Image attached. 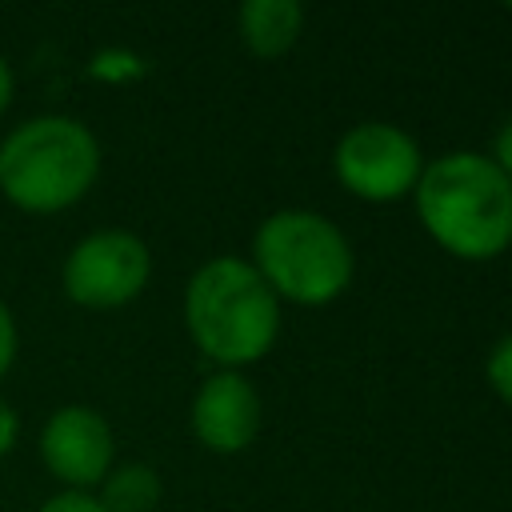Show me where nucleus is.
<instances>
[{
  "label": "nucleus",
  "instance_id": "nucleus-15",
  "mask_svg": "<svg viewBox=\"0 0 512 512\" xmlns=\"http://www.w3.org/2000/svg\"><path fill=\"white\" fill-rule=\"evenodd\" d=\"M16 432H20V420H16V408L8 400H0V456L16 444Z\"/></svg>",
  "mask_w": 512,
  "mask_h": 512
},
{
  "label": "nucleus",
  "instance_id": "nucleus-16",
  "mask_svg": "<svg viewBox=\"0 0 512 512\" xmlns=\"http://www.w3.org/2000/svg\"><path fill=\"white\" fill-rule=\"evenodd\" d=\"M12 92H16V76H12V64L0 56V112L12 104Z\"/></svg>",
  "mask_w": 512,
  "mask_h": 512
},
{
  "label": "nucleus",
  "instance_id": "nucleus-13",
  "mask_svg": "<svg viewBox=\"0 0 512 512\" xmlns=\"http://www.w3.org/2000/svg\"><path fill=\"white\" fill-rule=\"evenodd\" d=\"M36 512H104V508H100V500H96L92 492H72V488H64V492L48 496Z\"/></svg>",
  "mask_w": 512,
  "mask_h": 512
},
{
  "label": "nucleus",
  "instance_id": "nucleus-6",
  "mask_svg": "<svg viewBox=\"0 0 512 512\" xmlns=\"http://www.w3.org/2000/svg\"><path fill=\"white\" fill-rule=\"evenodd\" d=\"M148 272H152V256L136 232L100 228L72 244L60 280L68 300L84 308H120L144 292Z\"/></svg>",
  "mask_w": 512,
  "mask_h": 512
},
{
  "label": "nucleus",
  "instance_id": "nucleus-8",
  "mask_svg": "<svg viewBox=\"0 0 512 512\" xmlns=\"http://www.w3.org/2000/svg\"><path fill=\"white\" fill-rule=\"evenodd\" d=\"M192 432L212 452H224V456L244 452L260 432L256 388L232 368L212 372L192 396Z\"/></svg>",
  "mask_w": 512,
  "mask_h": 512
},
{
  "label": "nucleus",
  "instance_id": "nucleus-14",
  "mask_svg": "<svg viewBox=\"0 0 512 512\" xmlns=\"http://www.w3.org/2000/svg\"><path fill=\"white\" fill-rule=\"evenodd\" d=\"M492 164L504 172V180L512 184V120L496 132V152H492Z\"/></svg>",
  "mask_w": 512,
  "mask_h": 512
},
{
  "label": "nucleus",
  "instance_id": "nucleus-10",
  "mask_svg": "<svg viewBox=\"0 0 512 512\" xmlns=\"http://www.w3.org/2000/svg\"><path fill=\"white\" fill-rule=\"evenodd\" d=\"M96 500L104 512H156L160 504V476L148 464H120L96 484Z\"/></svg>",
  "mask_w": 512,
  "mask_h": 512
},
{
  "label": "nucleus",
  "instance_id": "nucleus-5",
  "mask_svg": "<svg viewBox=\"0 0 512 512\" xmlns=\"http://www.w3.org/2000/svg\"><path fill=\"white\" fill-rule=\"evenodd\" d=\"M332 168L352 196L368 204H392L416 188L424 172V156L404 128L384 120H364L336 140Z\"/></svg>",
  "mask_w": 512,
  "mask_h": 512
},
{
  "label": "nucleus",
  "instance_id": "nucleus-1",
  "mask_svg": "<svg viewBox=\"0 0 512 512\" xmlns=\"http://www.w3.org/2000/svg\"><path fill=\"white\" fill-rule=\"evenodd\" d=\"M416 216L428 236L460 260H492L512 244V184L480 152H444L424 164Z\"/></svg>",
  "mask_w": 512,
  "mask_h": 512
},
{
  "label": "nucleus",
  "instance_id": "nucleus-12",
  "mask_svg": "<svg viewBox=\"0 0 512 512\" xmlns=\"http://www.w3.org/2000/svg\"><path fill=\"white\" fill-rule=\"evenodd\" d=\"M16 352H20V332H16V316L8 308V300L0 296V376L16 364Z\"/></svg>",
  "mask_w": 512,
  "mask_h": 512
},
{
  "label": "nucleus",
  "instance_id": "nucleus-2",
  "mask_svg": "<svg viewBox=\"0 0 512 512\" xmlns=\"http://www.w3.org/2000/svg\"><path fill=\"white\" fill-rule=\"evenodd\" d=\"M184 324L196 348L220 368L260 360L280 332V300L240 256L200 264L184 288Z\"/></svg>",
  "mask_w": 512,
  "mask_h": 512
},
{
  "label": "nucleus",
  "instance_id": "nucleus-7",
  "mask_svg": "<svg viewBox=\"0 0 512 512\" xmlns=\"http://www.w3.org/2000/svg\"><path fill=\"white\" fill-rule=\"evenodd\" d=\"M116 440L108 420L88 404H60L40 428V460L64 488L88 492L112 472Z\"/></svg>",
  "mask_w": 512,
  "mask_h": 512
},
{
  "label": "nucleus",
  "instance_id": "nucleus-9",
  "mask_svg": "<svg viewBox=\"0 0 512 512\" xmlns=\"http://www.w3.org/2000/svg\"><path fill=\"white\" fill-rule=\"evenodd\" d=\"M304 32V8L296 0H248L240 8V40L252 56H284Z\"/></svg>",
  "mask_w": 512,
  "mask_h": 512
},
{
  "label": "nucleus",
  "instance_id": "nucleus-3",
  "mask_svg": "<svg viewBox=\"0 0 512 512\" xmlns=\"http://www.w3.org/2000/svg\"><path fill=\"white\" fill-rule=\"evenodd\" d=\"M100 176L92 128L64 112L28 116L0 140V192L24 212L72 208Z\"/></svg>",
  "mask_w": 512,
  "mask_h": 512
},
{
  "label": "nucleus",
  "instance_id": "nucleus-11",
  "mask_svg": "<svg viewBox=\"0 0 512 512\" xmlns=\"http://www.w3.org/2000/svg\"><path fill=\"white\" fill-rule=\"evenodd\" d=\"M488 384L504 404H512V336H504L488 352Z\"/></svg>",
  "mask_w": 512,
  "mask_h": 512
},
{
  "label": "nucleus",
  "instance_id": "nucleus-4",
  "mask_svg": "<svg viewBox=\"0 0 512 512\" xmlns=\"http://www.w3.org/2000/svg\"><path fill=\"white\" fill-rule=\"evenodd\" d=\"M252 268L276 292L304 308L332 304L352 284V248L344 232L308 208L272 212L252 236Z\"/></svg>",
  "mask_w": 512,
  "mask_h": 512
}]
</instances>
